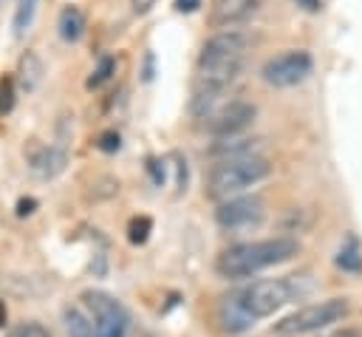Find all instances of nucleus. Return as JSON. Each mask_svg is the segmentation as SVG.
Returning a JSON list of instances; mask_svg holds the SVG:
<instances>
[{
    "label": "nucleus",
    "instance_id": "12",
    "mask_svg": "<svg viewBox=\"0 0 362 337\" xmlns=\"http://www.w3.org/2000/svg\"><path fill=\"white\" fill-rule=\"evenodd\" d=\"M263 139H249V136H232V139H218L209 147V156L218 161L229 159H246V156H260Z\"/></svg>",
    "mask_w": 362,
    "mask_h": 337
},
{
    "label": "nucleus",
    "instance_id": "11",
    "mask_svg": "<svg viewBox=\"0 0 362 337\" xmlns=\"http://www.w3.org/2000/svg\"><path fill=\"white\" fill-rule=\"evenodd\" d=\"M68 161V150L65 144H48V147H37L28 159V167L37 178H54L57 173L65 170Z\"/></svg>",
    "mask_w": 362,
    "mask_h": 337
},
{
    "label": "nucleus",
    "instance_id": "5",
    "mask_svg": "<svg viewBox=\"0 0 362 337\" xmlns=\"http://www.w3.org/2000/svg\"><path fill=\"white\" fill-rule=\"evenodd\" d=\"M314 68V59L308 51L303 48H288L283 54H274L269 57L263 65H260V76L266 85H274V88H291L297 82H303Z\"/></svg>",
    "mask_w": 362,
    "mask_h": 337
},
{
    "label": "nucleus",
    "instance_id": "15",
    "mask_svg": "<svg viewBox=\"0 0 362 337\" xmlns=\"http://www.w3.org/2000/svg\"><path fill=\"white\" fill-rule=\"evenodd\" d=\"M65 331L68 337H96V320L93 314L82 312L79 306L65 309Z\"/></svg>",
    "mask_w": 362,
    "mask_h": 337
},
{
    "label": "nucleus",
    "instance_id": "4",
    "mask_svg": "<svg viewBox=\"0 0 362 337\" xmlns=\"http://www.w3.org/2000/svg\"><path fill=\"white\" fill-rule=\"evenodd\" d=\"M351 312V303L345 297H325L308 306H300L297 312L286 314L280 323H274V331L283 337H300V334H314L322 331L339 320H345Z\"/></svg>",
    "mask_w": 362,
    "mask_h": 337
},
{
    "label": "nucleus",
    "instance_id": "17",
    "mask_svg": "<svg viewBox=\"0 0 362 337\" xmlns=\"http://www.w3.org/2000/svg\"><path fill=\"white\" fill-rule=\"evenodd\" d=\"M113 68H116V59H113V57H102V59H99V65L93 68V74L88 76L85 88H88V91H93V88H99L102 82H107V79H110V74H113Z\"/></svg>",
    "mask_w": 362,
    "mask_h": 337
},
{
    "label": "nucleus",
    "instance_id": "29",
    "mask_svg": "<svg viewBox=\"0 0 362 337\" xmlns=\"http://www.w3.org/2000/svg\"><path fill=\"white\" fill-rule=\"evenodd\" d=\"M6 323V306H3V300H0V326Z\"/></svg>",
    "mask_w": 362,
    "mask_h": 337
},
{
    "label": "nucleus",
    "instance_id": "30",
    "mask_svg": "<svg viewBox=\"0 0 362 337\" xmlns=\"http://www.w3.org/2000/svg\"><path fill=\"white\" fill-rule=\"evenodd\" d=\"M0 3H3V0H0Z\"/></svg>",
    "mask_w": 362,
    "mask_h": 337
},
{
    "label": "nucleus",
    "instance_id": "25",
    "mask_svg": "<svg viewBox=\"0 0 362 337\" xmlns=\"http://www.w3.org/2000/svg\"><path fill=\"white\" fill-rule=\"evenodd\" d=\"M300 8H305V11H320L322 8V0H294Z\"/></svg>",
    "mask_w": 362,
    "mask_h": 337
},
{
    "label": "nucleus",
    "instance_id": "9",
    "mask_svg": "<svg viewBox=\"0 0 362 337\" xmlns=\"http://www.w3.org/2000/svg\"><path fill=\"white\" fill-rule=\"evenodd\" d=\"M85 303L96 320V337H124L127 331V314L119 300H113L105 292H88Z\"/></svg>",
    "mask_w": 362,
    "mask_h": 337
},
{
    "label": "nucleus",
    "instance_id": "3",
    "mask_svg": "<svg viewBox=\"0 0 362 337\" xmlns=\"http://www.w3.org/2000/svg\"><path fill=\"white\" fill-rule=\"evenodd\" d=\"M272 173V164L266 156H246V159H229L218 161L206 176V195L215 201L235 198L246 187L263 181Z\"/></svg>",
    "mask_w": 362,
    "mask_h": 337
},
{
    "label": "nucleus",
    "instance_id": "19",
    "mask_svg": "<svg viewBox=\"0 0 362 337\" xmlns=\"http://www.w3.org/2000/svg\"><path fill=\"white\" fill-rule=\"evenodd\" d=\"M150 218L147 215H139V218H133L130 221V227H127V238L133 241V244H144L147 241V235H150Z\"/></svg>",
    "mask_w": 362,
    "mask_h": 337
},
{
    "label": "nucleus",
    "instance_id": "7",
    "mask_svg": "<svg viewBox=\"0 0 362 337\" xmlns=\"http://www.w3.org/2000/svg\"><path fill=\"white\" fill-rule=\"evenodd\" d=\"M266 218V201L260 195H235L218 204L215 221L223 229H249Z\"/></svg>",
    "mask_w": 362,
    "mask_h": 337
},
{
    "label": "nucleus",
    "instance_id": "23",
    "mask_svg": "<svg viewBox=\"0 0 362 337\" xmlns=\"http://www.w3.org/2000/svg\"><path fill=\"white\" fill-rule=\"evenodd\" d=\"M34 207H37L34 198H20L17 201V215H28V212H34Z\"/></svg>",
    "mask_w": 362,
    "mask_h": 337
},
{
    "label": "nucleus",
    "instance_id": "18",
    "mask_svg": "<svg viewBox=\"0 0 362 337\" xmlns=\"http://www.w3.org/2000/svg\"><path fill=\"white\" fill-rule=\"evenodd\" d=\"M34 8H37V0H20V3H17V11H14V34H17V37L31 25Z\"/></svg>",
    "mask_w": 362,
    "mask_h": 337
},
{
    "label": "nucleus",
    "instance_id": "27",
    "mask_svg": "<svg viewBox=\"0 0 362 337\" xmlns=\"http://www.w3.org/2000/svg\"><path fill=\"white\" fill-rule=\"evenodd\" d=\"M153 3H156V0H136V3H133V8H136V11H147Z\"/></svg>",
    "mask_w": 362,
    "mask_h": 337
},
{
    "label": "nucleus",
    "instance_id": "16",
    "mask_svg": "<svg viewBox=\"0 0 362 337\" xmlns=\"http://www.w3.org/2000/svg\"><path fill=\"white\" fill-rule=\"evenodd\" d=\"M337 266L345 269V272H359L362 269V249L356 244V238H348L339 252H337Z\"/></svg>",
    "mask_w": 362,
    "mask_h": 337
},
{
    "label": "nucleus",
    "instance_id": "22",
    "mask_svg": "<svg viewBox=\"0 0 362 337\" xmlns=\"http://www.w3.org/2000/svg\"><path fill=\"white\" fill-rule=\"evenodd\" d=\"M96 147H99V150H105V153H116V150L122 147V136H119L116 130H105V133H99Z\"/></svg>",
    "mask_w": 362,
    "mask_h": 337
},
{
    "label": "nucleus",
    "instance_id": "14",
    "mask_svg": "<svg viewBox=\"0 0 362 337\" xmlns=\"http://www.w3.org/2000/svg\"><path fill=\"white\" fill-rule=\"evenodd\" d=\"M57 34L65 42H76L85 34V14L76 6H65L59 11V17H57Z\"/></svg>",
    "mask_w": 362,
    "mask_h": 337
},
{
    "label": "nucleus",
    "instance_id": "20",
    "mask_svg": "<svg viewBox=\"0 0 362 337\" xmlns=\"http://www.w3.org/2000/svg\"><path fill=\"white\" fill-rule=\"evenodd\" d=\"M14 108V76H3L0 79V116L11 113Z\"/></svg>",
    "mask_w": 362,
    "mask_h": 337
},
{
    "label": "nucleus",
    "instance_id": "26",
    "mask_svg": "<svg viewBox=\"0 0 362 337\" xmlns=\"http://www.w3.org/2000/svg\"><path fill=\"white\" fill-rule=\"evenodd\" d=\"M150 170H153V176H156V181L161 184V181H164V167H158V161H150Z\"/></svg>",
    "mask_w": 362,
    "mask_h": 337
},
{
    "label": "nucleus",
    "instance_id": "28",
    "mask_svg": "<svg viewBox=\"0 0 362 337\" xmlns=\"http://www.w3.org/2000/svg\"><path fill=\"white\" fill-rule=\"evenodd\" d=\"M334 337H362V334L354 331V329H345V331H339V334H334Z\"/></svg>",
    "mask_w": 362,
    "mask_h": 337
},
{
    "label": "nucleus",
    "instance_id": "1",
    "mask_svg": "<svg viewBox=\"0 0 362 337\" xmlns=\"http://www.w3.org/2000/svg\"><path fill=\"white\" fill-rule=\"evenodd\" d=\"M294 295H297V286L288 278L255 280L221 300V306H218L221 329L229 334H240V331L252 329L257 320H263V317L274 314L277 309H283L286 303H291Z\"/></svg>",
    "mask_w": 362,
    "mask_h": 337
},
{
    "label": "nucleus",
    "instance_id": "2",
    "mask_svg": "<svg viewBox=\"0 0 362 337\" xmlns=\"http://www.w3.org/2000/svg\"><path fill=\"white\" fill-rule=\"evenodd\" d=\"M300 252L294 238H263V241H243L221 252L218 272L223 278H249L269 266L286 263Z\"/></svg>",
    "mask_w": 362,
    "mask_h": 337
},
{
    "label": "nucleus",
    "instance_id": "8",
    "mask_svg": "<svg viewBox=\"0 0 362 337\" xmlns=\"http://www.w3.org/2000/svg\"><path fill=\"white\" fill-rule=\"evenodd\" d=\"M257 116V108L252 102H243V99H235L223 108H218L209 119H206V133L215 136V139H232V136H240Z\"/></svg>",
    "mask_w": 362,
    "mask_h": 337
},
{
    "label": "nucleus",
    "instance_id": "6",
    "mask_svg": "<svg viewBox=\"0 0 362 337\" xmlns=\"http://www.w3.org/2000/svg\"><path fill=\"white\" fill-rule=\"evenodd\" d=\"M252 45V37L246 31L238 28H223L218 34H212L198 54V68H209V65H226V62H243L246 51Z\"/></svg>",
    "mask_w": 362,
    "mask_h": 337
},
{
    "label": "nucleus",
    "instance_id": "24",
    "mask_svg": "<svg viewBox=\"0 0 362 337\" xmlns=\"http://www.w3.org/2000/svg\"><path fill=\"white\" fill-rule=\"evenodd\" d=\"M198 6H201V0H175V8H178V11H184V14L195 11Z\"/></svg>",
    "mask_w": 362,
    "mask_h": 337
},
{
    "label": "nucleus",
    "instance_id": "13",
    "mask_svg": "<svg viewBox=\"0 0 362 337\" xmlns=\"http://www.w3.org/2000/svg\"><path fill=\"white\" fill-rule=\"evenodd\" d=\"M42 74H45L42 59H40L34 51H25V54L20 57V62H17V82H20V88H23L25 93L37 91L40 82H42Z\"/></svg>",
    "mask_w": 362,
    "mask_h": 337
},
{
    "label": "nucleus",
    "instance_id": "21",
    "mask_svg": "<svg viewBox=\"0 0 362 337\" xmlns=\"http://www.w3.org/2000/svg\"><path fill=\"white\" fill-rule=\"evenodd\" d=\"M8 337H51L40 323H20L8 331Z\"/></svg>",
    "mask_w": 362,
    "mask_h": 337
},
{
    "label": "nucleus",
    "instance_id": "10",
    "mask_svg": "<svg viewBox=\"0 0 362 337\" xmlns=\"http://www.w3.org/2000/svg\"><path fill=\"white\" fill-rule=\"evenodd\" d=\"M257 11H260V0H215L209 20L218 28H232L252 20Z\"/></svg>",
    "mask_w": 362,
    "mask_h": 337
}]
</instances>
